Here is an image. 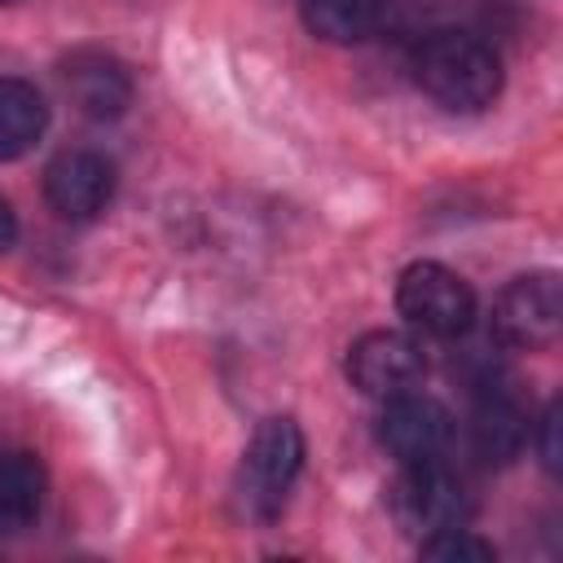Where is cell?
<instances>
[{"mask_svg":"<svg viewBox=\"0 0 563 563\" xmlns=\"http://www.w3.org/2000/svg\"><path fill=\"white\" fill-rule=\"evenodd\" d=\"M413 79L427 97H435L449 110H484L501 92V62L484 40L440 31L418 44Z\"/></svg>","mask_w":563,"mask_h":563,"instance_id":"obj_1","label":"cell"},{"mask_svg":"<svg viewBox=\"0 0 563 563\" xmlns=\"http://www.w3.org/2000/svg\"><path fill=\"white\" fill-rule=\"evenodd\" d=\"M303 466V435L290 418H264L238 466V501L251 519H273Z\"/></svg>","mask_w":563,"mask_h":563,"instance_id":"obj_2","label":"cell"},{"mask_svg":"<svg viewBox=\"0 0 563 563\" xmlns=\"http://www.w3.org/2000/svg\"><path fill=\"white\" fill-rule=\"evenodd\" d=\"M396 308L418 334L457 339L475 321V290L453 268L435 260H418L396 282Z\"/></svg>","mask_w":563,"mask_h":563,"instance_id":"obj_3","label":"cell"},{"mask_svg":"<svg viewBox=\"0 0 563 563\" xmlns=\"http://www.w3.org/2000/svg\"><path fill=\"white\" fill-rule=\"evenodd\" d=\"M563 330V286L554 273H528L493 299V339L519 352H541Z\"/></svg>","mask_w":563,"mask_h":563,"instance_id":"obj_4","label":"cell"},{"mask_svg":"<svg viewBox=\"0 0 563 563\" xmlns=\"http://www.w3.org/2000/svg\"><path fill=\"white\" fill-rule=\"evenodd\" d=\"M391 515L405 532H440L453 523H466L471 497L462 479L444 462H413L391 484Z\"/></svg>","mask_w":563,"mask_h":563,"instance_id":"obj_5","label":"cell"},{"mask_svg":"<svg viewBox=\"0 0 563 563\" xmlns=\"http://www.w3.org/2000/svg\"><path fill=\"white\" fill-rule=\"evenodd\" d=\"M347 378L356 391L391 400L427 378V352L405 330H369L347 347Z\"/></svg>","mask_w":563,"mask_h":563,"instance_id":"obj_6","label":"cell"},{"mask_svg":"<svg viewBox=\"0 0 563 563\" xmlns=\"http://www.w3.org/2000/svg\"><path fill=\"white\" fill-rule=\"evenodd\" d=\"M378 444L400 462H444L449 444H453V413L422 396V391H400L391 400H383L378 413Z\"/></svg>","mask_w":563,"mask_h":563,"instance_id":"obj_7","label":"cell"},{"mask_svg":"<svg viewBox=\"0 0 563 563\" xmlns=\"http://www.w3.org/2000/svg\"><path fill=\"white\" fill-rule=\"evenodd\" d=\"M44 198L62 220H97L114 198V163L97 150H62L44 172Z\"/></svg>","mask_w":563,"mask_h":563,"instance_id":"obj_8","label":"cell"},{"mask_svg":"<svg viewBox=\"0 0 563 563\" xmlns=\"http://www.w3.org/2000/svg\"><path fill=\"white\" fill-rule=\"evenodd\" d=\"M62 84H66V97L79 106V114L88 119H119L132 101V79L128 70L110 57V53H97V48H79L62 62Z\"/></svg>","mask_w":563,"mask_h":563,"instance_id":"obj_9","label":"cell"},{"mask_svg":"<svg viewBox=\"0 0 563 563\" xmlns=\"http://www.w3.org/2000/svg\"><path fill=\"white\" fill-rule=\"evenodd\" d=\"M528 440V413L523 405L488 383V391L475 400V413H471V449L484 457V462H510Z\"/></svg>","mask_w":563,"mask_h":563,"instance_id":"obj_10","label":"cell"},{"mask_svg":"<svg viewBox=\"0 0 563 563\" xmlns=\"http://www.w3.org/2000/svg\"><path fill=\"white\" fill-rule=\"evenodd\" d=\"M48 128V106L35 84L18 75H0V163H13L35 150Z\"/></svg>","mask_w":563,"mask_h":563,"instance_id":"obj_11","label":"cell"},{"mask_svg":"<svg viewBox=\"0 0 563 563\" xmlns=\"http://www.w3.org/2000/svg\"><path fill=\"white\" fill-rule=\"evenodd\" d=\"M44 506V466L31 453H0V537L31 528Z\"/></svg>","mask_w":563,"mask_h":563,"instance_id":"obj_12","label":"cell"},{"mask_svg":"<svg viewBox=\"0 0 563 563\" xmlns=\"http://www.w3.org/2000/svg\"><path fill=\"white\" fill-rule=\"evenodd\" d=\"M303 26L325 44H361L378 31L383 0H299Z\"/></svg>","mask_w":563,"mask_h":563,"instance_id":"obj_13","label":"cell"},{"mask_svg":"<svg viewBox=\"0 0 563 563\" xmlns=\"http://www.w3.org/2000/svg\"><path fill=\"white\" fill-rule=\"evenodd\" d=\"M418 554L422 559H435V563H493L497 559V550L488 541H479L475 532H466L462 523L440 528V532H427L418 541Z\"/></svg>","mask_w":563,"mask_h":563,"instance_id":"obj_14","label":"cell"},{"mask_svg":"<svg viewBox=\"0 0 563 563\" xmlns=\"http://www.w3.org/2000/svg\"><path fill=\"white\" fill-rule=\"evenodd\" d=\"M537 453L545 471H559V400H550L537 418Z\"/></svg>","mask_w":563,"mask_h":563,"instance_id":"obj_15","label":"cell"},{"mask_svg":"<svg viewBox=\"0 0 563 563\" xmlns=\"http://www.w3.org/2000/svg\"><path fill=\"white\" fill-rule=\"evenodd\" d=\"M13 238H18V216H13V207L0 198V251H9Z\"/></svg>","mask_w":563,"mask_h":563,"instance_id":"obj_16","label":"cell"},{"mask_svg":"<svg viewBox=\"0 0 563 563\" xmlns=\"http://www.w3.org/2000/svg\"><path fill=\"white\" fill-rule=\"evenodd\" d=\"M0 4H13V0H0Z\"/></svg>","mask_w":563,"mask_h":563,"instance_id":"obj_17","label":"cell"}]
</instances>
